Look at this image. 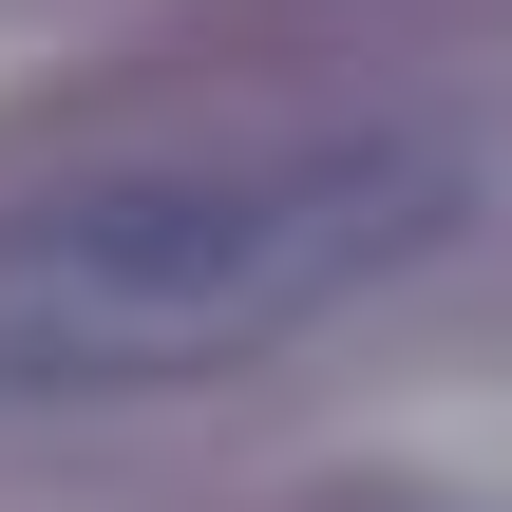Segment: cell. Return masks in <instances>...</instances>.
Masks as SVG:
<instances>
[{
    "label": "cell",
    "mask_w": 512,
    "mask_h": 512,
    "mask_svg": "<svg viewBox=\"0 0 512 512\" xmlns=\"http://www.w3.org/2000/svg\"><path fill=\"white\" fill-rule=\"evenodd\" d=\"M475 209H494V152L437 114H266V133H171V152L0 190V418L266 380L285 342L437 285Z\"/></svg>",
    "instance_id": "6da1fadb"
}]
</instances>
